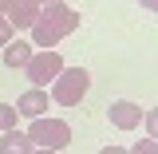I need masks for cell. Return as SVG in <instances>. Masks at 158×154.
Returning <instances> with one entry per match:
<instances>
[{
    "label": "cell",
    "instance_id": "cell-1",
    "mask_svg": "<svg viewBox=\"0 0 158 154\" xmlns=\"http://www.w3.org/2000/svg\"><path fill=\"white\" fill-rule=\"evenodd\" d=\"M75 28H79V12L75 8H67L63 0L44 4V8H40V20L32 24V48H36V52H48V48L63 44Z\"/></svg>",
    "mask_w": 158,
    "mask_h": 154
},
{
    "label": "cell",
    "instance_id": "cell-2",
    "mask_svg": "<svg viewBox=\"0 0 158 154\" xmlns=\"http://www.w3.org/2000/svg\"><path fill=\"white\" fill-rule=\"evenodd\" d=\"M24 135L32 138V146H44V150H63L67 142H71V127L63 123V119H48V115H40L28 123V131Z\"/></svg>",
    "mask_w": 158,
    "mask_h": 154
},
{
    "label": "cell",
    "instance_id": "cell-3",
    "mask_svg": "<svg viewBox=\"0 0 158 154\" xmlns=\"http://www.w3.org/2000/svg\"><path fill=\"white\" fill-rule=\"evenodd\" d=\"M91 91V75H87V67H63L52 83V103L59 107H75L79 99Z\"/></svg>",
    "mask_w": 158,
    "mask_h": 154
},
{
    "label": "cell",
    "instance_id": "cell-4",
    "mask_svg": "<svg viewBox=\"0 0 158 154\" xmlns=\"http://www.w3.org/2000/svg\"><path fill=\"white\" fill-rule=\"evenodd\" d=\"M63 67H67L63 56H59L56 48H48V52H32L28 67H24V75L32 79V87H44V91H48V83H56V75L63 71Z\"/></svg>",
    "mask_w": 158,
    "mask_h": 154
},
{
    "label": "cell",
    "instance_id": "cell-5",
    "mask_svg": "<svg viewBox=\"0 0 158 154\" xmlns=\"http://www.w3.org/2000/svg\"><path fill=\"white\" fill-rule=\"evenodd\" d=\"M107 119H111L115 131H135V127H142V107L131 103V99H115L107 107Z\"/></svg>",
    "mask_w": 158,
    "mask_h": 154
},
{
    "label": "cell",
    "instance_id": "cell-6",
    "mask_svg": "<svg viewBox=\"0 0 158 154\" xmlns=\"http://www.w3.org/2000/svg\"><path fill=\"white\" fill-rule=\"evenodd\" d=\"M40 0H12V8H8V24L12 28H28L32 32V24L40 20Z\"/></svg>",
    "mask_w": 158,
    "mask_h": 154
},
{
    "label": "cell",
    "instance_id": "cell-7",
    "mask_svg": "<svg viewBox=\"0 0 158 154\" xmlns=\"http://www.w3.org/2000/svg\"><path fill=\"white\" fill-rule=\"evenodd\" d=\"M16 111H20L24 119H40V115H48V91H44V87H28V91L16 99Z\"/></svg>",
    "mask_w": 158,
    "mask_h": 154
},
{
    "label": "cell",
    "instance_id": "cell-8",
    "mask_svg": "<svg viewBox=\"0 0 158 154\" xmlns=\"http://www.w3.org/2000/svg\"><path fill=\"white\" fill-rule=\"evenodd\" d=\"M32 44L28 40H8L4 44V67H12V71H24L28 67V59H32Z\"/></svg>",
    "mask_w": 158,
    "mask_h": 154
},
{
    "label": "cell",
    "instance_id": "cell-9",
    "mask_svg": "<svg viewBox=\"0 0 158 154\" xmlns=\"http://www.w3.org/2000/svg\"><path fill=\"white\" fill-rule=\"evenodd\" d=\"M32 150H36L32 138L24 135V131H16V127L0 135V154H32Z\"/></svg>",
    "mask_w": 158,
    "mask_h": 154
},
{
    "label": "cell",
    "instance_id": "cell-10",
    "mask_svg": "<svg viewBox=\"0 0 158 154\" xmlns=\"http://www.w3.org/2000/svg\"><path fill=\"white\" fill-rule=\"evenodd\" d=\"M16 119H20V111L12 107V103H0V131H12Z\"/></svg>",
    "mask_w": 158,
    "mask_h": 154
},
{
    "label": "cell",
    "instance_id": "cell-11",
    "mask_svg": "<svg viewBox=\"0 0 158 154\" xmlns=\"http://www.w3.org/2000/svg\"><path fill=\"white\" fill-rule=\"evenodd\" d=\"M142 131H146V138L158 142V107L154 111H142Z\"/></svg>",
    "mask_w": 158,
    "mask_h": 154
},
{
    "label": "cell",
    "instance_id": "cell-12",
    "mask_svg": "<svg viewBox=\"0 0 158 154\" xmlns=\"http://www.w3.org/2000/svg\"><path fill=\"white\" fill-rule=\"evenodd\" d=\"M131 154H158V142H154V138H146V142H135V146H131Z\"/></svg>",
    "mask_w": 158,
    "mask_h": 154
},
{
    "label": "cell",
    "instance_id": "cell-13",
    "mask_svg": "<svg viewBox=\"0 0 158 154\" xmlns=\"http://www.w3.org/2000/svg\"><path fill=\"white\" fill-rule=\"evenodd\" d=\"M12 32H16V28L8 24V16H0V48H4V44L12 40Z\"/></svg>",
    "mask_w": 158,
    "mask_h": 154
},
{
    "label": "cell",
    "instance_id": "cell-14",
    "mask_svg": "<svg viewBox=\"0 0 158 154\" xmlns=\"http://www.w3.org/2000/svg\"><path fill=\"white\" fill-rule=\"evenodd\" d=\"M99 154H131V150H127V146H103Z\"/></svg>",
    "mask_w": 158,
    "mask_h": 154
},
{
    "label": "cell",
    "instance_id": "cell-15",
    "mask_svg": "<svg viewBox=\"0 0 158 154\" xmlns=\"http://www.w3.org/2000/svg\"><path fill=\"white\" fill-rule=\"evenodd\" d=\"M138 4H142L146 12H154V16H158V0H138Z\"/></svg>",
    "mask_w": 158,
    "mask_h": 154
},
{
    "label": "cell",
    "instance_id": "cell-16",
    "mask_svg": "<svg viewBox=\"0 0 158 154\" xmlns=\"http://www.w3.org/2000/svg\"><path fill=\"white\" fill-rule=\"evenodd\" d=\"M8 8H12V0H0V16H8Z\"/></svg>",
    "mask_w": 158,
    "mask_h": 154
},
{
    "label": "cell",
    "instance_id": "cell-17",
    "mask_svg": "<svg viewBox=\"0 0 158 154\" xmlns=\"http://www.w3.org/2000/svg\"><path fill=\"white\" fill-rule=\"evenodd\" d=\"M32 154H56V150H44V146H36V150H32Z\"/></svg>",
    "mask_w": 158,
    "mask_h": 154
},
{
    "label": "cell",
    "instance_id": "cell-18",
    "mask_svg": "<svg viewBox=\"0 0 158 154\" xmlns=\"http://www.w3.org/2000/svg\"><path fill=\"white\" fill-rule=\"evenodd\" d=\"M40 4H56V0H40Z\"/></svg>",
    "mask_w": 158,
    "mask_h": 154
}]
</instances>
